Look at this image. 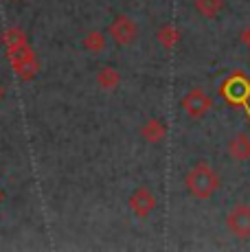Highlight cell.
<instances>
[{"instance_id":"obj_1","label":"cell","mask_w":250,"mask_h":252,"mask_svg":"<svg viewBox=\"0 0 250 252\" xmlns=\"http://www.w3.org/2000/svg\"><path fill=\"white\" fill-rule=\"evenodd\" d=\"M185 187L191 197L195 200H209L218 193L219 189V176L209 162L200 160L187 171L185 176Z\"/></svg>"},{"instance_id":"obj_2","label":"cell","mask_w":250,"mask_h":252,"mask_svg":"<svg viewBox=\"0 0 250 252\" xmlns=\"http://www.w3.org/2000/svg\"><path fill=\"white\" fill-rule=\"evenodd\" d=\"M219 94L224 96V101L233 108H242L250 119V79L244 72H233L230 77H226V81L219 86Z\"/></svg>"},{"instance_id":"obj_3","label":"cell","mask_w":250,"mask_h":252,"mask_svg":"<svg viewBox=\"0 0 250 252\" xmlns=\"http://www.w3.org/2000/svg\"><path fill=\"white\" fill-rule=\"evenodd\" d=\"M11 62V68L20 79L31 81L33 77L40 72V62H37L35 51L31 48V44H25L20 48H11V51H4Z\"/></svg>"},{"instance_id":"obj_4","label":"cell","mask_w":250,"mask_h":252,"mask_svg":"<svg viewBox=\"0 0 250 252\" xmlns=\"http://www.w3.org/2000/svg\"><path fill=\"white\" fill-rule=\"evenodd\" d=\"M180 105H182V110L187 112L189 119L200 121V119H204V116L209 114L213 101H211V96L206 94V90L193 88V90H189L185 96H182V103Z\"/></svg>"},{"instance_id":"obj_5","label":"cell","mask_w":250,"mask_h":252,"mask_svg":"<svg viewBox=\"0 0 250 252\" xmlns=\"http://www.w3.org/2000/svg\"><path fill=\"white\" fill-rule=\"evenodd\" d=\"M110 37H112L119 46L134 44L138 37V24L129 16H117L112 20V24H110Z\"/></svg>"},{"instance_id":"obj_6","label":"cell","mask_w":250,"mask_h":252,"mask_svg":"<svg viewBox=\"0 0 250 252\" xmlns=\"http://www.w3.org/2000/svg\"><path fill=\"white\" fill-rule=\"evenodd\" d=\"M226 228L237 239H250V206L237 204L226 215Z\"/></svg>"},{"instance_id":"obj_7","label":"cell","mask_w":250,"mask_h":252,"mask_svg":"<svg viewBox=\"0 0 250 252\" xmlns=\"http://www.w3.org/2000/svg\"><path fill=\"white\" fill-rule=\"evenodd\" d=\"M127 206L138 220H147L154 213V208H156V197H154V193L147 187H138L136 191L129 195Z\"/></svg>"},{"instance_id":"obj_8","label":"cell","mask_w":250,"mask_h":252,"mask_svg":"<svg viewBox=\"0 0 250 252\" xmlns=\"http://www.w3.org/2000/svg\"><path fill=\"white\" fill-rule=\"evenodd\" d=\"M141 138L150 145H158L167 138V123L162 119H156V116H150L145 123L141 125Z\"/></svg>"},{"instance_id":"obj_9","label":"cell","mask_w":250,"mask_h":252,"mask_svg":"<svg viewBox=\"0 0 250 252\" xmlns=\"http://www.w3.org/2000/svg\"><path fill=\"white\" fill-rule=\"evenodd\" d=\"M226 152H228V156L233 158L235 162L250 160V136H246V134H237V136L228 143Z\"/></svg>"},{"instance_id":"obj_10","label":"cell","mask_w":250,"mask_h":252,"mask_svg":"<svg viewBox=\"0 0 250 252\" xmlns=\"http://www.w3.org/2000/svg\"><path fill=\"white\" fill-rule=\"evenodd\" d=\"M2 44H4V51H11V48L25 46V44H29L27 33L22 31L20 27H9L7 31L2 33Z\"/></svg>"},{"instance_id":"obj_11","label":"cell","mask_w":250,"mask_h":252,"mask_svg":"<svg viewBox=\"0 0 250 252\" xmlns=\"http://www.w3.org/2000/svg\"><path fill=\"white\" fill-rule=\"evenodd\" d=\"M97 84L103 90H114L121 84V72L114 68V66H103V68L97 72Z\"/></svg>"},{"instance_id":"obj_12","label":"cell","mask_w":250,"mask_h":252,"mask_svg":"<svg viewBox=\"0 0 250 252\" xmlns=\"http://www.w3.org/2000/svg\"><path fill=\"white\" fill-rule=\"evenodd\" d=\"M156 40L162 44V48L171 51V48H176V44L180 42V31H178L174 24H165V27H160V31L156 33Z\"/></svg>"},{"instance_id":"obj_13","label":"cell","mask_w":250,"mask_h":252,"mask_svg":"<svg viewBox=\"0 0 250 252\" xmlns=\"http://www.w3.org/2000/svg\"><path fill=\"white\" fill-rule=\"evenodd\" d=\"M224 9V0H195V11L204 18L219 16Z\"/></svg>"},{"instance_id":"obj_14","label":"cell","mask_w":250,"mask_h":252,"mask_svg":"<svg viewBox=\"0 0 250 252\" xmlns=\"http://www.w3.org/2000/svg\"><path fill=\"white\" fill-rule=\"evenodd\" d=\"M105 44H108V40H105V35L101 31H90L84 37V48L90 53H101L105 48Z\"/></svg>"},{"instance_id":"obj_15","label":"cell","mask_w":250,"mask_h":252,"mask_svg":"<svg viewBox=\"0 0 250 252\" xmlns=\"http://www.w3.org/2000/svg\"><path fill=\"white\" fill-rule=\"evenodd\" d=\"M242 44L250 48V27H248V29H244V31H242Z\"/></svg>"},{"instance_id":"obj_16","label":"cell","mask_w":250,"mask_h":252,"mask_svg":"<svg viewBox=\"0 0 250 252\" xmlns=\"http://www.w3.org/2000/svg\"><path fill=\"white\" fill-rule=\"evenodd\" d=\"M2 96H4V86L0 84V101H2Z\"/></svg>"},{"instance_id":"obj_17","label":"cell","mask_w":250,"mask_h":252,"mask_svg":"<svg viewBox=\"0 0 250 252\" xmlns=\"http://www.w3.org/2000/svg\"><path fill=\"white\" fill-rule=\"evenodd\" d=\"M2 200H4V193H2V191H0V202H2Z\"/></svg>"}]
</instances>
